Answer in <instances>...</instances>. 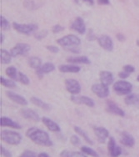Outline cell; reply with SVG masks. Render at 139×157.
Masks as SVG:
<instances>
[{"mask_svg":"<svg viewBox=\"0 0 139 157\" xmlns=\"http://www.w3.org/2000/svg\"><path fill=\"white\" fill-rule=\"evenodd\" d=\"M1 140L7 144L12 145H18L22 140L21 135L15 131L9 130H3L0 133Z\"/></svg>","mask_w":139,"mask_h":157,"instance_id":"2","label":"cell"},{"mask_svg":"<svg viewBox=\"0 0 139 157\" xmlns=\"http://www.w3.org/2000/svg\"><path fill=\"white\" fill-rule=\"evenodd\" d=\"M74 131H75L76 133L79 134V136H82V138L84 139V140L87 143H88V144H90L91 145H93V140L89 138V136H88V134L85 132L84 130H82L81 128L79 126H74Z\"/></svg>","mask_w":139,"mask_h":157,"instance_id":"30","label":"cell"},{"mask_svg":"<svg viewBox=\"0 0 139 157\" xmlns=\"http://www.w3.org/2000/svg\"><path fill=\"white\" fill-rule=\"evenodd\" d=\"M12 55L9 51H7L6 49H0V62L3 64H9L11 63L12 60Z\"/></svg>","mask_w":139,"mask_h":157,"instance_id":"26","label":"cell"},{"mask_svg":"<svg viewBox=\"0 0 139 157\" xmlns=\"http://www.w3.org/2000/svg\"><path fill=\"white\" fill-rule=\"evenodd\" d=\"M6 95L9 100L17 103L18 105H27V100L25 99L24 97L22 96L20 94H16V93L13 92V91H6Z\"/></svg>","mask_w":139,"mask_h":157,"instance_id":"17","label":"cell"},{"mask_svg":"<svg viewBox=\"0 0 139 157\" xmlns=\"http://www.w3.org/2000/svg\"><path fill=\"white\" fill-rule=\"evenodd\" d=\"M70 142L72 143V145H73L74 146H78L81 144V140L79 138V136H75V135H73V136H71V138H70Z\"/></svg>","mask_w":139,"mask_h":157,"instance_id":"38","label":"cell"},{"mask_svg":"<svg viewBox=\"0 0 139 157\" xmlns=\"http://www.w3.org/2000/svg\"><path fill=\"white\" fill-rule=\"evenodd\" d=\"M26 136L37 145L47 146V147H49L53 145V143L49 137V134L44 130L36 128V127L29 128L26 131Z\"/></svg>","mask_w":139,"mask_h":157,"instance_id":"1","label":"cell"},{"mask_svg":"<svg viewBox=\"0 0 139 157\" xmlns=\"http://www.w3.org/2000/svg\"><path fill=\"white\" fill-rule=\"evenodd\" d=\"M129 73L126 72V71H121V72L118 73V77L122 79H125V78H128V76H129Z\"/></svg>","mask_w":139,"mask_h":157,"instance_id":"45","label":"cell"},{"mask_svg":"<svg viewBox=\"0 0 139 157\" xmlns=\"http://www.w3.org/2000/svg\"><path fill=\"white\" fill-rule=\"evenodd\" d=\"M65 87L67 90L73 95L79 94L81 92V85L79 81L73 78H68L65 80Z\"/></svg>","mask_w":139,"mask_h":157,"instance_id":"7","label":"cell"},{"mask_svg":"<svg viewBox=\"0 0 139 157\" xmlns=\"http://www.w3.org/2000/svg\"><path fill=\"white\" fill-rule=\"evenodd\" d=\"M0 153L3 157H12L11 152L6 148H4L3 145H0Z\"/></svg>","mask_w":139,"mask_h":157,"instance_id":"39","label":"cell"},{"mask_svg":"<svg viewBox=\"0 0 139 157\" xmlns=\"http://www.w3.org/2000/svg\"><path fill=\"white\" fill-rule=\"evenodd\" d=\"M70 29L73 30L78 32L80 34H83L86 32V25L81 17H78L75 18V20L71 24Z\"/></svg>","mask_w":139,"mask_h":157,"instance_id":"13","label":"cell"},{"mask_svg":"<svg viewBox=\"0 0 139 157\" xmlns=\"http://www.w3.org/2000/svg\"><path fill=\"white\" fill-rule=\"evenodd\" d=\"M95 136H97V140L100 143H105L106 140L109 137L108 130L104 127H94L93 128Z\"/></svg>","mask_w":139,"mask_h":157,"instance_id":"15","label":"cell"},{"mask_svg":"<svg viewBox=\"0 0 139 157\" xmlns=\"http://www.w3.org/2000/svg\"><path fill=\"white\" fill-rule=\"evenodd\" d=\"M64 30V27H63L60 24H56V25H54L53 27L52 28V31H53V33H58Z\"/></svg>","mask_w":139,"mask_h":157,"instance_id":"40","label":"cell"},{"mask_svg":"<svg viewBox=\"0 0 139 157\" xmlns=\"http://www.w3.org/2000/svg\"><path fill=\"white\" fill-rule=\"evenodd\" d=\"M3 40H4V37H3V33H0V44H3Z\"/></svg>","mask_w":139,"mask_h":157,"instance_id":"50","label":"cell"},{"mask_svg":"<svg viewBox=\"0 0 139 157\" xmlns=\"http://www.w3.org/2000/svg\"><path fill=\"white\" fill-rule=\"evenodd\" d=\"M137 45L139 46V40H137Z\"/></svg>","mask_w":139,"mask_h":157,"instance_id":"51","label":"cell"},{"mask_svg":"<svg viewBox=\"0 0 139 157\" xmlns=\"http://www.w3.org/2000/svg\"><path fill=\"white\" fill-rule=\"evenodd\" d=\"M124 102L127 105L134 106L139 108V94H129L127 95Z\"/></svg>","mask_w":139,"mask_h":157,"instance_id":"22","label":"cell"},{"mask_svg":"<svg viewBox=\"0 0 139 157\" xmlns=\"http://www.w3.org/2000/svg\"><path fill=\"white\" fill-rule=\"evenodd\" d=\"M58 70L62 73H79L81 68L77 65H71V64H62L58 66Z\"/></svg>","mask_w":139,"mask_h":157,"instance_id":"23","label":"cell"},{"mask_svg":"<svg viewBox=\"0 0 139 157\" xmlns=\"http://www.w3.org/2000/svg\"><path fill=\"white\" fill-rule=\"evenodd\" d=\"M0 27L4 31H9L10 29V24H9V22L3 15L0 16Z\"/></svg>","mask_w":139,"mask_h":157,"instance_id":"33","label":"cell"},{"mask_svg":"<svg viewBox=\"0 0 139 157\" xmlns=\"http://www.w3.org/2000/svg\"><path fill=\"white\" fill-rule=\"evenodd\" d=\"M88 40H90V41H93V40H96V39H97V38L96 37V35L94 34L93 31L92 30V29H89V31H88Z\"/></svg>","mask_w":139,"mask_h":157,"instance_id":"44","label":"cell"},{"mask_svg":"<svg viewBox=\"0 0 139 157\" xmlns=\"http://www.w3.org/2000/svg\"><path fill=\"white\" fill-rule=\"evenodd\" d=\"M13 28L18 33H23V34H25V35H30L31 33L38 30V26L35 24H22L13 22Z\"/></svg>","mask_w":139,"mask_h":157,"instance_id":"5","label":"cell"},{"mask_svg":"<svg viewBox=\"0 0 139 157\" xmlns=\"http://www.w3.org/2000/svg\"><path fill=\"white\" fill-rule=\"evenodd\" d=\"M30 102L33 104L34 105L38 106L41 109H44V110H50L51 109V106L49 105L48 103L42 101V100H40L39 98H38V97H31Z\"/></svg>","mask_w":139,"mask_h":157,"instance_id":"24","label":"cell"},{"mask_svg":"<svg viewBox=\"0 0 139 157\" xmlns=\"http://www.w3.org/2000/svg\"><path fill=\"white\" fill-rule=\"evenodd\" d=\"M0 124L1 126H8L10 128H13V129H17V130H20L22 127L20 124L11 120L10 118L6 117V116H3L0 118Z\"/></svg>","mask_w":139,"mask_h":157,"instance_id":"21","label":"cell"},{"mask_svg":"<svg viewBox=\"0 0 139 157\" xmlns=\"http://www.w3.org/2000/svg\"><path fill=\"white\" fill-rule=\"evenodd\" d=\"M113 90L116 92V94H118V95L129 94L133 90V85L130 82H127L124 79H121V80L115 82L114 85H113Z\"/></svg>","mask_w":139,"mask_h":157,"instance_id":"3","label":"cell"},{"mask_svg":"<svg viewBox=\"0 0 139 157\" xmlns=\"http://www.w3.org/2000/svg\"><path fill=\"white\" fill-rule=\"evenodd\" d=\"M97 42L103 49L111 52L113 49V42L108 35H101L97 38Z\"/></svg>","mask_w":139,"mask_h":157,"instance_id":"10","label":"cell"},{"mask_svg":"<svg viewBox=\"0 0 139 157\" xmlns=\"http://www.w3.org/2000/svg\"><path fill=\"white\" fill-rule=\"evenodd\" d=\"M18 81L21 82L23 85H27L29 84V78L27 77L25 74L22 72H19L18 73Z\"/></svg>","mask_w":139,"mask_h":157,"instance_id":"35","label":"cell"},{"mask_svg":"<svg viewBox=\"0 0 139 157\" xmlns=\"http://www.w3.org/2000/svg\"><path fill=\"white\" fill-rule=\"evenodd\" d=\"M76 47L77 46H74V47H65L64 48L68 52H72V53H74V54H79L80 53V49L77 48Z\"/></svg>","mask_w":139,"mask_h":157,"instance_id":"43","label":"cell"},{"mask_svg":"<svg viewBox=\"0 0 139 157\" xmlns=\"http://www.w3.org/2000/svg\"><path fill=\"white\" fill-rule=\"evenodd\" d=\"M24 6L29 10H34L38 8L36 2H34L33 0H25L24 2Z\"/></svg>","mask_w":139,"mask_h":157,"instance_id":"34","label":"cell"},{"mask_svg":"<svg viewBox=\"0 0 139 157\" xmlns=\"http://www.w3.org/2000/svg\"><path fill=\"white\" fill-rule=\"evenodd\" d=\"M57 44L60 46H63L64 48L74 47V46H79L81 44V40L79 37H77L74 34H68L66 36L57 39Z\"/></svg>","mask_w":139,"mask_h":157,"instance_id":"4","label":"cell"},{"mask_svg":"<svg viewBox=\"0 0 139 157\" xmlns=\"http://www.w3.org/2000/svg\"><path fill=\"white\" fill-rule=\"evenodd\" d=\"M38 157H49V155L47 153H44V152H42L38 154Z\"/></svg>","mask_w":139,"mask_h":157,"instance_id":"49","label":"cell"},{"mask_svg":"<svg viewBox=\"0 0 139 157\" xmlns=\"http://www.w3.org/2000/svg\"><path fill=\"white\" fill-rule=\"evenodd\" d=\"M82 1H83L84 3H88L89 5H93L94 4V0H82Z\"/></svg>","mask_w":139,"mask_h":157,"instance_id":"48","label":"cell"},{"mask_svg":"<svg viewBox=\"0 0 139 157\" xmlns=\"http://www.w3.org/2000/svg\"><path fill=\"white\" fill-rule=\"evenodd\" d=\"M120 142H121V144H123L125 146L132 148L135 145V139L131 134H129L127 131H123L121 133Z\"/></svg>","mask_w":139,"mask_h":157,"instance_id":"16","label":"cell"},{"mask_svg":"<svg viewBox=\"0 0 139 157\" xmlns=\"http://www.w3.org/2000/svg\"><path fill=\"white\" fill-rule=\"evenodd\" d=\"M70 100H72L73 103H75L77 105H85L88 107H94L95 103L91 98L88 96H75L72 95L70 97Z\"/></svg>","mask_w":139,"mask_h":157,"instance_id":"12","label":"cell"},{"mask_svg":"<svg viewBox=\"0 0 139 157\" xmlns=\"http://www.w3.org/2000/svg\"><path fill=\"white\" fill-rule=\"evenodd\" d=\"M5 73H6L7 76L9 77L11 79L14 80V81H18V73L19 72H18V70L15 67H8L5 70Z\"/></svg>","mask_w":139,"mask_h":157,"instance_id":"28","label":"cell"},{"mask_svg":"<svg viewBox=\"0 0 139 157\" xmlns=\"http://www.w3.org/2000/svg\"><path fill=\"white\" fill-rule=\"evenodd\" d=\"M91 90L93 93L95 94L99 98H106L109 95V89L108 86L103 85V84H94L93 85Z\"/></svg>","mask_w":139,"mask_h":157,"instance_id":"8","label":"cell"},{"mask_svg":"<svg viewBox=\"0 0 139 157\" xmlns=\"http://www.w3.org/2000/svg\"><path fill=\"white\" fill-rule=\"evenodd\" d=\"M47 35H48V31L47 30L38 31V32H37V33H34V37H35V39H38V40H42V39H44Z\"/></svg>","mask_w":139,"mask_h":157,"instance_id":"36","label":"cell"},{"mask_svg":"<svg viewBox=\"0 0 139 157\" xmlns=\"http://www.w3.org/2000/svg\"><path fill=\"white\" fill-rule=\"evenodd\" d=\"M108 151L109 157H118L122 154V148L116 145V141L113 137H110L108 144Z\"/></svg>","mask_w":139,"mask_h":157,"instance_id":"9","label":"cell"},{"mask_svg":"<svg viewBox=\"0 0 139 157\" xmlns=\"http://www.w3.org/2000/svg\"><path fill=\"white\" fill-rule=\"evenodd\" d=\"M0 82H1L2 85H3V86H5L7 88H9V89H14L17 86L14 80H13L11 78L8 79V78H3V76L0 77Z\"/></svg>","mask_w":139,"mask_h":157,"instance_id":"31","label":"cell"},{"mask_svg":"<svg viewBox=\"0 0 139 157\" xmlns=\"http://www.w3.org/2000/svg\"><path fill=\"white\" fill-rule=\"evenodd\" d=\"M19 157H38V155H37L34 151H30V150H26L19 155Z\"/></svg>","mask_w":139,"mask_h":157,"instance_id":"37","label":"cell"},{"mask_svg":"<svg viewBox=\"0 0 139 157\" xmlns=\"http://www.w3.org/2000/svg\"><path fill=\"white\" fill-rule=\"evenodd\" d=\"M31 47L27 44L19 43L17 44L13 48H11L10 54L12 57H17V56H26L29 53Z\"/></svg>","mask_w":139,"mask_h":157,"instance_id":"6","label":"cell"},{"mask_svg":"<svg viewBox=\"0 0 139 157\" xmlns=\"http://www.w3.org/2000/svg\"><path fill=\"white\" fill-rule=\"evenodd\" d=\"M123 71H126V72L129 73V74H132L135 71V68L130 64H127V65H125L123 67Z\"/></svg>","mask_w":139,"mask_h":157,"instance_id":"42","label":"cell"},{"mask_svg":"<svg viewBox=\"0 0 139 157\" xmlns=\"http://www.w3.org/2000/svg\"><path fill=\"white\" fill-rule=\"evenodd\" d=\"M97 3L100 5H109L110 1L109 0H97Z\"/></svg>","mask_w":139,"mask_h":157,"instance_id":"46","label":"cell"},{"mask_svg":"<svg viewBox=\"0 0 139 157\" xmlns=\"http://www.w3.org/2000/svg\"><path fill=\"white\" fill-rule=\"evenodd\" d=\"M54 70V64L52 63H49V62H47V63H43L42 66L38 68V70H36L35 73H36L37 75L38 76V78H42L44 75H47L49 73L53 72Z\"/></svg>","mask_w":139,"mask_h":157,"instance_id":"14","label":"cell"},{"mask_svg":"<svg viewBox=\"0 0 139 157\" xmlns=\"http://www.w3.org/2000/svg\"><path fill=\"white\" fill-rule=\"evenodd\" d=\"M46 48H47L49 52L53 53V54H57V53H58V51H59V48H57V46L48 45V46H46Z\"/></svg>","mask_w":139,"mask_h":157,"instance_id":"41","label":"cell"},{"mask_svg":"<svg viewBox=\"0 0 139 157\" xmlns=\"http://www.w3.org/2000/svg\"><path fill=\"white\" fill-rule=\"evenodd\" d=\"M20 114L22 116L27 120H30L34 122H38L40 121L39 115L36 112L31 109H20Z\"/></svg>","mask_w":139,"mask_h":157,"instance_id":"18","label":"cell"},{"mask_svg":"<svg viewBox=\"0 0 139 157\" xmlns=\"http://www.w3.org/2000/svg\"><path fill=\"white\" fill-rule=\"evenodd\" d=\"M81 151L83 152L84 154L90 155L92 157H99V155L97 154V151H95L94 150H93L90 147H88V146H82L81 147Z\"/></svg>","mask_w":139,"mask_h":157,"instance_id":"32","label":"cell"},{"mask_svg":"<svg viewBox=\"0 0 139 157\" xmlns=\"http://www.w3.org/2000/svg\"><path fill=\"white\" fill-rule=\"evenodd\" d=\"M137 81L139 82V75L137 76Z\"/></svg>","mask_w":139,"mask_h":157,"instance_id":"52","label":"cell"},{"mask_svg":"<svg viewBox=\"0 0 139 157\" xmlns=\"http://www.w3.org/2000/svg\"><path fill=\"white\" fill-rule=\"evenodd\" d=\"M117 39H118V41H120V42H123L125 41V36H124L123 33H118L117 34Z\"/></svg>","mask_w":139,"mask_h":157,"instance_id":"47","label":"cell"},{"mask_svg":"<svg viewBox=\"0 0 139 157\" xmlns=\"http://www.w3.org/2000/svg\"><path fill=\"white\" fill-rule=\"evenodd\" d=\"M99 78L101 83L103 84V85H107V86L112 85L113 83V79H114L112 73H110L109 71H106V70L100 72Z\"/></svg>","mask_w":139,"mask_h":157,"instance_id":"19","label":"cell"},{"mask_svg":"<svg viewBox=\"0 0 139 157\" xmlns=\"http://www.w3.org/2000/svg\"><path fill=\"white\" fill-rule=\"evenodd\" d=\"M42 121L43 124H45V126L49 129L50 131L53 132H60L61 128L58 124L54 122L53 121H52L51 119H49L48 117H42Z\"/></svg>","mask_w":139,"mask_h":157,"instance_id":"20","label":"cell"},{"mask_svg":"<svg viewBox=\"0 0 139 157\" xmlns=\"http://www.w3.org/2000/svg\"><path fill=\"white\" fill-rule=\"evenodd\" d=\"M61 157H88L87 155L83 152H79V151H63L60 153Z\"/></svg>","mask_w":139,"mask_h":157,"instance_id":"29","label":"cell"},{"mask_svg":"<svg viewBox=\"0 0 139 157\" xmlns=\"http://www.w3.org/2000/svg\"><path fill=\"white\" fill-rule=\"evenodd\" d=\"M106 105V109L108 113H111L112 115H118V116H121V117H124L125 116V112L120 107H118L117 105V104L113 102L112 100H107Z\"/></svg>","mask_w":139,"mask_h":157,"instance_id":"11","label":"cell"},{"mask_svg":"<svg viewBox=\"0 0 139 157\" xmlns=\"http://www.w3.org/2000/svg\"><path fill=\"white\" fill-rule=\"evenodd\" d=\"M27 63H28V65L32 69H34L35 70H38V68L42 66V60H41V59L38 57H35V56H32V57L28 58Z\"/></svg>","mask_w":139,"mask_h":157,"instance_id":"27","label":"cell"},{"mask_svg":"<svg viewBox=\"0 0 139 157\" xmlns=\"http://www.w3.org/2000/svg\"><path fill=\"white\" fill-rule=\"evenodd\" d=\"M67 62L71 63H84V64H89L91 63V61L87 56L69 57L67 59Z\"/></svg>","mask_w":139,"mask_h":157,"instance_id":"25","label":"cell"}]
</instances>
